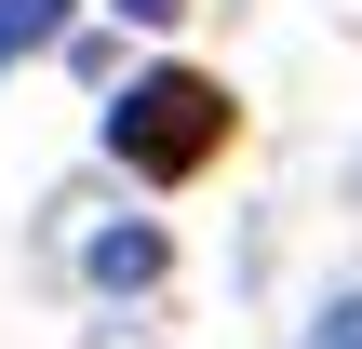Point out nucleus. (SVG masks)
I'll list each match as a JSON object with an SVG mask.
<instances>
[{"instance_id":"1","label":"nucleus","mask_w":362,"mask_h":349,"mask_svg":"<svg viewBox=\"0 0 362 349\" xmlns=\"http://www.w3.org/2000/svg\"><path fill=\"white\" fill-rule=\"evenodd\" d=\"M215 148H228V81H202V67H148V81L107 94V161H121V175L188 188Z\"/></svg>"},{"instance_id":"2","label":"nucleus","mask_w":362,"mask_h":349,"mask_svg":"<svg viewBox=\"0 0 362 349\" xmlns=\"http://www.w3.org/2000/svg\"><path fill=\"white\" fill-rule=\"evenodd\" d=\"M54 40H67V0H0V81L27 54H54Z\"/></svg>"},{"instance_id":"3","label":"nucleus","mask_w":362,"mask_h":349,"mask_svg":"<svg viewBox=\"0 0 362 349\" xmlns=\"http://www.w3.org/2000/svg\"><path fill=\"white\" fill-rule=\"evenodd\" d=\"M94 282H161V229H107L94 242Z\"/></svg>"},{"instance_id":"4","label":"nucleus","mask_w":362,"mask_h":349,"mask_svg":"<svg viewBox=\"0 0 362 349\" xmlns=\"http://www.w3.org/2000/svg\"><path fill=\"white\" fill-rule=\"evenodd\" d=\"M309 349H362V296H336V309L309 323Z\"/></svg>"},{"instance_id":"5","label":"nucleus","mask_w":362,"mask_h":349,"mask_svg":"<svg viewBox=\"0 0 362 349\" xmlns=\"http://www.w3.org/2000/svg\"><path fill=\"white\" fill-rule=\"evenodd\" d=\"M121 13H134V27H175V13H188V0H121Z\"/></svg>"}]
</instances>
